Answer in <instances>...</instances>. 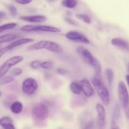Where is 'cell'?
Wrapping results in <instances>:
<instances>
[{
    "mask_svg": "<svg viewBox=\"0 0 129 129\" xmlns=\"http://www.w3.org/2000/svg\"><path fill=\"white\" fill-rule=\"evenodd\" d=\"M76 52L86 63L93 67L96 77L100 78L102 72V67L98 59L88 49L83 46H78L76 48Z\"/></svg>",
    "mask_w": 129,
    "mask_h": 129,
    "instance_id": "obj_1",
    "label": "cell"
},
{
    "mask_svg": "<svg viewBox=\"0 0 129 129\" xmlns=\"http://www.w3.org/2000/svg\"><path fill=\"white\" fill-rule=\"evenodd\" d=\"M43 49L58 54H61L63 53L62 47L57 42L51 40H40L31 44L28 47V49L30 51L40 50Z\"/></svg>",
    "mask_w": 129,
    "mask_h": 129,
    "instance_id": "obj_2",
    "label": "cell"
},
{
    "mask_svg": "<svg viewBox=\"0 0 129 129\" xmlns=\"http://www.w3.org/2000/svg\"><path fill=\"white\" fill-rule=\"evenodd\" d=\"M92 83L98 96L102 100V103L105 106H108L110 101V96L108 90L105 87L102 80L98 77H95L92 79Z\"/></svg>",
    "mask_w": 129,
    "mask_h": 129,
    "instance_id": "obj_3",
    "label": "cell"
},
{
    "mask_svg": "<svg viewBox=\"0 0 129 129\" xmlns=\"http://www.w3.org/2000/svg\"><path fill=\"white\" fill-rule=\"evenodd\" d=\"M49 115L47 106L44 103H37L31 109V115L35 120L39 121L46 120Z\"/></svg>",
    "mask_w": 129,
    "mask_h": 129,
    "instance_id": "obj_4",
    "label": "cell"
},
{
    "mask_svg": "<svg viewBox=\"0 0 129 129\" xmlns=\"http://www.w3.org/2000/svg\"><path fill=\"white\" fill-rule=\"evenodd\" d=\"M21 30L25 32H47L59 33L61 31L59 28L48 25H24L21 28Z\"/></svg>",
    "mask_w": 129,
    "mask_h": 129,
    "instance_id": "obj_5",
    "label": "cell"
},
{
    "mask_svg": "<svg viewBox=\"0 0 129 129\" xmlns=\"http://www.w3.org/2000/svg\"><path fill=\"white\" fill-rule=\"evenodd\" d=\"M23 59L22 56H15L6 60L0 68V78L5 77L11 67L22 61Z\"/></svg>",
    "mask_w": 129,
    "mask_h": 129,
    "instance_id": "obj_6",
    "label": "cell"
},
{
    "mask_svg": "<svg viewBox=\"0 0 129 129\" xmlns=\"http://www.w3.org/2000/svg\"><path fill=\"white\" fill-rule=\"evenodd\" d=\"M118 97L120 104L123 108L128 107L129 105V94L127 87L123 82H119L118 85Z\"/></svg>",
    "mask_w": 129,
    "mask_h": 129,
    "instance_id": "obj_7",
    "label": "cell"
},
{
    "mask_svg": "<svg viewBox=\"0 0 129 129\" xmlns=\"http://www.w3.org/2000/svg\"><path fill=\"white\" fill-rule=\"evenodd\" d=\"M38 87V82L35 78H27L23 82L22 91L25 94L31 96L36 92Z\"/></svg>",
    "mask_w": 129,
    "mask_h": 129,
    "instance_id": "obj_8",
    "label": "cell"
},
{
    "mask_svg": "<svg viewBox=\"0 0 129 129\" xmlns=\"http://www.w3.org/2000/svg\"><path fill=\"white\" fill-rule=\"evenodd\" d=\"M34 41H35V40L34 39H31V38H21V39H16V40L13 41L11 43H10V44H9L8 46H6V47L1 49V51H0V56L1 57L5 53H7L8 51L11 50L13 48L25 44L34 42Z\"/></svg>",
    "mask_w": 129,
    "mask_h": 129,
    "instance_id": "obj_9",
    "label": "cell"
},
{
    "mask_svg": "<svg viewBox=\"0 0 129 129\" xmlns=\"http://www.w3.org/2000/svg\"><path fill=\"white\" fill-rule=\"evenodd\" d=\"M66 37L68 39L73 41L79 42L84 43V44H89V39L86 37L84 34L77 31H69L66 34Z\"/></svg>",
    "mask_w": 129,
    "mask_h": 129,
    "instance_id": "obj_10",
    "label": "cell"
},
{
    "mask_svg": "<svg viewBox=\"0 0 129 129\" xmlns=\"http://www.w3.org/2000/svg\"><path fill=\"white\" fill-rule=\"evenodd\" d=\"M79 85L81 87L82 92L87 97H90L94 95V89L91 84L90 82L86 78L81 80L79 82Z\"/></svg>",
    "mask_w": 129,
    "mask_h": 129,
    "instance_id": "obj_11",
    "label": "cell"
},
{
    "mask_svg": "<svg viewBox=\"0 0 129 129\" xmlns=\"http://www.w3.org/2000/svg\"><path fill=\"white\" fill-rule=\"evenodd\" d=\"M96 108L97 113H98V121H99V125L100 128H103L104 127L105 123V118H106V112L105 109L102 104L97 103L96 106Z\"/></svg>",
    "mask_w": 129,
    "mask_h": 129,
    "instance_id": "obj_12",
    "label": "cell"
},
{
    "mask_svg": "<svg viewBox=\"0 0 129 129\" xmlns=\"http://www.w3.org/2000/svg\"><path fill=\"white\" fill-rule=\"evenodd\" d=\"M111 43L113 46L117 47L120 49L129 51V43L127 40H124L123 39H121V38L118 37L113 38L111 40Z\"/></svg>",
    "mask_w": 129,
    "mask_h": 129,
    "instance_id": "obj_13",
    "label": "cell"
},
{
    "mask_svg": "<svg viewBox=\"0 0 129 129\" xmlns=\"http://www.w3.org/2000/svg\"><path fill=\"white\" fill-rule=\"evenodd\" d=\"M20 18L24 21L31 23H43L47 20V17L43 15H32V16H21Z\"/></svg>",
    "mask_w": 129,
    "mask_h": 129,
    "instance_id": "obj_14",
    "label": "cell"
},
{
    "mask_svg": "<svg viewBox=\"0 0 129 129\" xmlns=\"http://www.w3.org/2000/svg\"><path fill=\"white\" fill-rule=\"evenodd\" d=\"M10 110L11 112L14 114H19L22 111L23 104L20 101H15L11 104L10 106Z\"/></svg>",
    "mask_w": 129,
    "mask_h": 129,
    "instance_id": "obj_15",
    "label": "cell"
},
{
    "mask_svg": "<svg viewBox=\"0 0 129 129\" xmlns=\"http://www.w3.org/2000/svg\"><path fill=\"white\" fill-rule=\"evenodd\" d=\"M18 37V35L13 34H8L5 35H3L0 37V43L9 42L14 41Z\"/></svg>",
    "mask_w": 129,
    "mask_h": 129,
    "instance_id": "obj_16",
    "label": "cell"
},
{
    "mask_svg": "<svg viewBox=\"0 0 129 129\" xmlns=\"http://www.w3.org/2000/svg\"><path fill=\"white\" fill-rule=\"evenodd\" d=\"M69 88H70L72 92L74 93V94L79 95L82 92L81 87L79 82H71L70 83V85H69Z\"/></svg>",
    "mask_w": 129,
    "mask_h": 129,
    "instance_id": "obj_17",
    "label": "cell"
},
{
    "mask_svg": "<svg viewBox=\"0 0 129 129\" xmlns=\"http://www.w3.org/2000/svg\"><path fill=\"white\" fill-rule=\"evenodd\" d=\"M62 5L68 8H74L77 6V2L76 0H62Z\"/></svg>",
    "mask_w": 129,
    "mask_h": 129,
    "instance_id": "obj_18",
    "label": "cell"
},
{
    "mask_svg": "<svg viewBox=\"0 0 129 129\" xmlns=\"http://www.w3.org/2000/svg\"><path fill=\"white\" fill-rule=\"evenodd\" d=\"M105 76L107 77V80L108 84H109V85H111L112 82H113V77H114V73H113V70L112 69H110V68L106 70Z\"/></svg>",
    "mask_w": 129,
    "mask_h": 129,
    "instance_id": "obj_19",
    "label": "cell"
},
{
    "mask_svg": "<svg viewBox=\"0 0 129 129\" xmlns=\"http://www.w3.org/2000/svg\"><path fill=\"white\" fill-rule=\"evenodd\" d=\"M16 26H17V24L15 22H10L3 24V25L0 26V32H2L3 31H5V30L13 29V28H15Z\"/></svg>",
    "mask_w": 129,
    "mask_h": 129,
    "instance_id": "obj_20",
    "label": "cell"
},
{
    "mask_svg": "<svg viewBox=\"0 0 129 129\" xmlns=\"http://www.w3.org/2000/svg\"><path fill=\"white\" fill-rule=\"evenodd\" d=\"M75 16L77 18L82 20V21L84 22L86 24H91V19L88 15H84V14H76Z\"/></svg>",
    "mask_w": 129,
    "mask_h": 129,
    "instance_id": "obj_21",
    "label": "cell"
},
{
    "mask_svg": "<svg viewBox=\"0 0 129 129\" xmlns=\"http://www.w3.org/2000/svg\"><path fill=\"white\" fill-rule=\"evenodd\" d=\"M14 80L13 77L11 75L8 76H5V77L1 78V81H0V83L1 85H5L6 83H9L10 82H12Z\"/></svg>",
    "mask_w": 129,
    "mask_h": 129,
    "instance_id": "obj_22",
    "label": "cell"
},
{
    "mask_svg": "<svg viewBox=\"0 0 129 129\" xmlns=\"http://www.w3.org/2000/svg\"><path fill=\"white\" fill-rule=\"evenodd\" d=\"M53 63L50 61H43L41 63V65H40V68H44V69L48 70L50 69V68H52Z\"/></svg>",
    "mask_w": 129,
    "mask_h": 129,
    "instance_id": "obj_23",
    "label": "cell"
},
{
    "mask_svg": "<svg viewBox=\"0 0 129 129\" xmlns=\"http://www.w3.org/2000/svg\"><path fill=\"white\" fill-rule=\"evenodd\" d=\"M120 115V108L118 105L115 106V108L114 111H113V123H114L117 120V119L118 118Z\"/></svg>",
    "mask_w": 129,
    "mask_h": 129,
    "instance_id": "obj_24",
    "label": "cell"
},
{
    "mask_svg": "<svg viewBox=\"0 0 129 129\" xmlns=\"http://www.w3.org/2000/svg\"><path fill=\"white\" fill-rule=\"evenodd\" d=\"M41 63L42 62L40 60H34L30 63V67L33 69H38V68H40Z\"/></svg>",
    "mask_w": 129,
    "mask_h": 129,
    "instance_id": "obj_25",
    "label": "cell"
},
{
    "mask_svg": "<svg viewBox=\"0 0 129 129\" xmlns=\"http://www.w3.org/2000/svg\"><path fill=\"white\" fill-rule=\"evenodd\" d=\"M9 123H13L12 120L11 118H10L8 116H5V117H3L0 120V125H3L4 124Z\"/></svg>",
    "mask_w": 129,
    "mask_h": 129,
    "instance_id": "obj_26",
    "label": "cell"
},
{
    "mask_svg": "<svg viewBox=\"0 0 129 129\" xmlns=\"http://www.w3.org/2000/svg\"><path fill=\"white\" fill-rule=\"evenodd\" d=\"M11 75L14 76L20 75L23 73V70L20 68H15L11 70Z\"/></svg>",
    "mask_w": 129,
    "mask_h": 129,
    "instance_id": "obj_27",
    "label": "cell"
},
{
    "mask_svg": "<svg viewBox=\"0 0 129 129\" xmlns=\"http://www.w3.org/2000/svg\"><path fill=\"white\" fill-rule=\"evenodd\" d=\"M8 8V10L10 12V13L12 15H13V16H15L17 14V9H16V8L14 5H9Z\"/></svg>",
    "mask_w": 129,
    "mask_h": 129,
    "instance_id": "obj_28",
    "label": "cell"
},
{
    "mask_svg": "<svg viewBox=\"0 0 129 129\" xmlns=\"http://www.w3.org/2000/svg\"><path fill=\"white\" fill-rule=\"evenodd\" d=\"M1 126H2L4 129H15L13 123H9L4 124V125H1Z\"/></svg>",
    "mask_w": 129,
    "mask_h": 129,
    "instance_id": "obj_29",
    "label": "cell"
},
{
    "mask_svg": "<svg viewBox=\"0 0 129 129\" xmlns=\"http://www.w3.org/2000/svg\"><path fill=\"white\" fill-rule=\"evenodd\" d=\"M33 0H15L16 3L20 4V5H28V4L31 3Z\"/></svg>",
    "mask_w": 129,
    "mask_h": 129,
    "instance_id": "obj_30",
    "label": "cell"
},
{
    "mask_svg": "<svg viewBox=\"0 0 129 129\" xmlns=\"http://www.w3.org/2000/svg\"><path fill=\"white\" fill-rule=\"evenodd\" d=\"M93 123L92 121H89V123L86 125L83 129H93Z\"/></svg>",
    "mask_w": 129,
    "mask_h": 129,
    "instance_id": "obj_31",
    "label": "cell"
},
{
    "mask_svg": "<svg viewBox=\"0 0 129 129\" xmlns=\"http://www.w3.org/2000/svg\"><path fill=\"white\" fill-rule=\"evenodd\" d=\"M57 72L59 73H60V74H64V73H66L67 70H66L64 69H62V68H59L57 70Z\"/></svg>",
    "mask_w": 129,
    "mask_h": 129,
    "instance_id": "obj_32",
    "label": "cell"
},
{
    "mask_svg": "<svg viewBox=\"0 0 129 129\" xmlns=\"http://www.w3.org/2000/svg\"><path fill=\"white\" fill-rule=\"evenodd\" d=\"M65 20H66V21L67 22L69 23V24H73V25H75V22H74L73 20H71V19H69V18H66Z\"/></svg>",
    "mask_w": 129,
    "mask_h": 129,
    "instance_id": "obj_33",
    "label": "cell"
},
{
    "mask_svg": "<svg viewBox=\"0 0 129 129\" xmlns=\"http://www.w3.org/2000/svg\"><path fill=\"white\" fill-rule=\"evenodd\" d=\"M126 80H127V83H128L129 85V75H127L126 76Z\"/></svg>",
    "mask_w": 129,
    "mask_h": 129,
    "instance_id": "obj_34",
    "label": "cell"
},
{
    "mask_svg": "<svg viewBox=\"0 0 129 129\" xmlns=\"http://www.w3.org/2000/svg\"><path fill=\"white\" fill-rule=\"evenodd\" d=\"M112 129H120V128L118 127H116V126H115V127L113 128H112Z\"/></svg>",
    "mask_w": 129,
    "mask_h": 129,
    "instance_id": "obj_35",
    "label": "cell"
},
{
    "mask_svg": "<svg viewBox=\"0 0 129 129\" xmlns=\"http://www.w3.org/2000/svg\"><path fill=\"white\" fill-rule=\"evenodd\" d=\"M49 1H55V0H49Z\"/></svg>",
    "mask_w": 129,
    "mask_h": 129,
    "instance_id": "obj_36",
    "label": "cell"
}]
</instances>
